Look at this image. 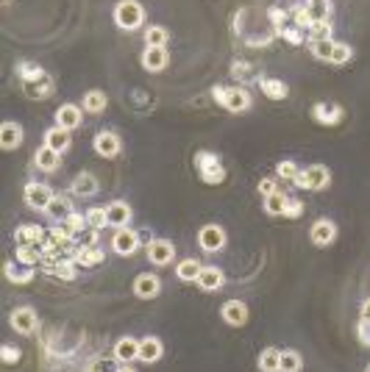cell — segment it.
<instances>
[{"label":"cell","instance_id":"obj_1","mask_svg":"<svg viewBox=\"0 0 370 372\" xmlns=\"http://www.w3.org/2000/svg\"><path fill=\"white\" fill-rule=\"evenodd\" d=\"M195 169H198V178L206 186H217L229 178V169L223 167V162L214 150H198L195 153Z\"/></svg>","mask_w":370,"mask_h":372},{"label":"cell","instance_id":"obj_2","mask_svg":"<svg viewBox=\"0 0 370 372\" xmlns=\"http://www.w3.org/2000/svg\"><path fill=\"white\" fill-rule=\"evenodd\" d=\"M145 23V9L136 0H120L114 6V26L123 31H136Z\"/></svg>","mask_w":370,"mask_h":372},{"label":"cell","instance_id":"obj_3","mask_svg":"<svg viewBox=\"0 0 370 372\" xmlns=\"http://www.w3.org/2000/svg\"><path fill=\"white\" fill-rule=\"evenodd\" d=\"M212 95H214V101L220 103L226 111H232V114H239V111L251 108V95L245 89H239V86H214Z\"/></svg>","mask_w":370,"mask_h":372},{"label":"cell","instance_id":"obj_4","mask_svg":"<svg viewBox=\"0 0 370 372\" xmlns=\"http://www.w3.org/2000/svg\"><path fill=\"white\" fill-rule=\"evenodd\" d=\"M329 184H332V172H329V167H323V164H309L295 178V186L306 189V192H323Z\"/></svg>","mask_w":370,"mask_h":372},{"label":"cell","instance_id":"obj_5","mask_svg":"<svg viewBox=\"0 0 370 372\" xmlns=\"http://www.w3.org/2000/svg\"><path fill=\"white\" fill-rule=\"evenodd\" d=\"M9 325L14 334L20 337H31L39 328V314H36L31 305H17L11 314H9Z\"/></svg>","mask_w":370,"mask_h":372},{"label":"cell","instance_id":"obj_6","mask_svg":"<svg viewBox=\"0 0 370 372\" xmlns=\"http://www.w3.org/2000/svg\"><path fill=\"white\" fill-rule=\"evenodd\" d=\"M226 242H229L226 228L217 225V222H209V225H203L198 231V244H201L203 253H220L226 247Z\"/></svg>","mask_w":370,"mask_h":372},{"label":"cell","instance_id":"obj_7","mask_svg":"<svg viewBox=\"0 0 370 372\" xmlns=\"http://www.w3.org/2000/svg\"><path fill=\"white\" fill-rule=\"evenodd\" d=\"M342 117H345V108L334 101H320L312 106V120L315 123H320V125H326V128H332V125H339L342 123Z\"/></svg>","mask_w":370,"mask_h":372},{"label":"cell","instance_id":"obj_8","mask_svg":"<svg viewBox=\"0 0 370 372\" xmlns=\"http://www.w3.org/2000/svg\"><path fill=\"white\" fill-rule=\"evenodd\" d=\"M309 242H312L315 247H329V244H334L337 242V222L334 220H329V217L315 220L312 228H309Z\"/></svg>","mask_w":370,"mask_h":372},{"label":"cell","instance_id":"obj_9","mask_svg":"<svg viewBox=\"0 0 370 372\" xmlns=\"http://www.w3.org/2000/svg\"><path fill=\"white\" fill-rule=\"evenodd\" d=\"M145 253H148V261L153 267H168L173 261V256H175V247H173L170 239H151L145 244Z\"/></svg>","mask_w":370,"mask_h":372},{"label":"cell","instance_id":"obj_10","mask_svg":"<svg viewBox=\"0 0 370 372\" xmlns=\"http://www.w3.org/2000/svg\"><path fill=\"white\" fill-rule=\"evenodd\" d=\"M139 234H136L134 228H117V234L111 237V250L117 253V256H123V259H129V256H134L136 250H139Z\"/></svg>","mask_w":370,"mask_h":372},{"label":"cell","instance_id":"obj_11","mask_svg":"<svg viewBox=\"0 0 370 372\" xmlns=\"http://www.w3.org/2000/svg\"><path fill=\"white\" fill-rule=\"evenodd\" d=\"M23 198H26V203L31 205L34 211H45L56 195L50 192V186H48V184L31 181V184H26V192H23Z\"/></svg>","mask_w":370,"mask_h":372},{"label":"cell","instance_id":"obj_12","mask_svg":"<svg viewBox=\"0 0 370 372\" xmlns=\"http://www.w3.org/2000/svg\"><path fill=\"white\" fill-rule=\"evenodd\" d=\"M134 298L139 300H153V298H159V292H162V281H159V275H153V272H142V275H136L134 278Z\"/></svg>","mask_w":370,"mask_h":372},{"label":"cell","instance_id":"obj_13","mask_svg":"<svg viewBox=\"0 0 370 372\" xmlns=\"http://www.w3.org/2000/svg\"><path fill=\"white\" fill-rule=\"evenodd\" d=\"M92 147L103 159H114V156H120L123 142H120V136L114 134V131H98L95 139H92Z\"/></svg>","mask_w":370,"mask_h":372},{"label":"cell","instance_id":"obj_14","mask_svg":"<svg viewBox=\"0 0 370 372\" xmlns=\"http://www.w3.org/2000/svg\"><path fill=\"white\" fill-rule=\"evenodd\" d=\"M103 259H106V253H103L98 244H78L72 250V261L78 267H84V270H92V267L103 264Z\"/></svg>","mask_w":370,"mask_h":372},{"label":"cell","instance_id":"obj_15","mask_svg":"<svg viewBox=\"0 0 370 372\" xmlns=\"http://www.w3.org/2000/svg\"><path fill=\"white\" fill-rule=\"evenodd\" d=\"M111 356H114L117 364H134V361H139V339L120 337L117 342H114Z\"/></svg>","mask_w":370,"mask_h":372},{"label":"cell","instance_id":"obj_16","mask_svg":"<svg viewBox=\"0 0 370 372\" xmlns=\"http://www.w3.org/2000/svg\"><path fill=\"white\" fill-rule=\"evenodd\" d=\"M248 305L242 303V300H226V303L220 305V320L226 322V325H232V328H242L245 322H248Z\"/></svg>","mask_w":370,"mask_h":372},{"label":"cell","instance_id":"obj_17","mask_svg":"<svg viewBox=\"0 0 370 372\" xmlns=\"http://www.w3.org/2000/svg\"><path fill=\"white\" fill-rule=\"evenodd\" d=\"M165 356V342L159 337H142L139 339V361L142 364H156Z\"/></svg>","mask_w":370,"mask_h":372},{"label":"cell","instance_id":"obj_18","mask_svg":"<svg viewBox=\"0 0 370 372\" xmlns=\"http://www.w3.org/2000/svg\"><path fill=\"white\" fill-rule=\"evenodd\" d=\"M81 123H84V108L81 106L65 103V106L56 108V125H62L67 131H75V128H81Z\"/></svg>","mask_w":370,"mask_h":372},{"label":"cell","instance_id":"obj_19","mask_svg":"<svg viewBox=\"0 0 370 372\" xmlns=\"http://www.w3.org/2000/svg\"><path fill=\"white\" fill-rule=\"evenodd\" d=\"M23 139H26V131H23L20 123L6 120V123L0 125V147H3V150H17V147L23 145Z\"/></svg>","mask_w":370,"mask_h":372},{"label":"cell","instance_id":"obj_20","mask_svg":"<svg viewBox=\"0 0 370 372\" xmlns=\"http://www.w3.org/2000/svg\"><path fill=\"white\" fill-rule=\"evenodd\" d=\"M70 189H72V195L75 198H95L98 192H101V186H98V178L95 175H89V172H78L75 178H72V184H70Z\"/></svg>","mask_w":370,"mask_h":372},{"label":"cell","instance_id":"obj_21","mask_svg":"<svg viewBox=\"0 0 370 372\" xmlns=\"http://www.w3.org/2000/svg\"><path fill=\"white\" fill-rule=\"evenodd\" d=\"M170 64V53L168 47H145L142 53V67L148 72H162Z\"/></svg>","mask_w":370,"mask_h":372},{"label":"cell","instance_id":"obj_22","mask_svg":"<svg viewBox=\"0 0 370 372\" xmlns=\"http://www.w3.org/2000/svg\"><path fill=\"white\" fill-rule=\"evenodd\" d=\"M14 242H17V247H34V244H45L48 237L39 225H20L14 231Z\"/></svg>","mask_w":370,"mask_h":372},{"label":"cell","instance_id":"obj_23","mask_svg":"<svg viewBox=\"0 0 370 372\" xmlns=\"http://www.w3.org/2000/svg\"><path fill=\"white\" fill-rule=\"evenodd\" d=\"M70 134H72V131H67V128L53 125V128H48V131H45V145H48L50 150H56V153H67L70 145H72Z\"/></svg>","mask_w":370,"mask_h":372},{"label":"cell","instance_id":"obj_24","mask_svg":"<svg viewBox=\"0 0 370 372\" xmlns=\"http://www.w3.org/2000/svg\"><path fill=\"white\" fill-rule=\"evenodd\" d=\"M34 164L36 169H42V172H56L59 164H62V153H56V150H50L48 145H42L34 153Z\"/></svg>","mask_w":370,"mask_h":372},{"label":"cell","instance_id":"obj_25","mask_svg":"<svg viewBox=\"0 0 370 372\" xmlns=\"http://www.w3.org/2000/svg\"><path fill=\"white\" fill-rule=\"evenodd\" d=\"M226 283V272L220 270V267H203L201 270V278H198V286H201L203 292H217L220 286Z\"/></svg>","mask_w":370,"mask_h":372},{"label":"cell","instance_id":"obj_26","mask_svg":"<svg viewBox=\"0 0 370 372\" xmlns=\"http://www.w3.org/2000/svg\"><path fill=\"white\" fill-rule=\"evenodd\" d=\"M106 211H109V225H114V228H126L131 220V205L126 201H111L106 205Z\"/></svg>","mask_w":370,"mask_h":372},{"label":"cell","instance_id":"obj_27","mask_svg":"<svg viewBox=\"0 0 370 372\" xmlns=\"http://www.w3.org/2000/svg\"><path fill=\"white\" fill-rule=\"evenodd\" d=\"M34 267H26V264H20L17 259H11V261H6V281L9 283H31L34 281Z\"/></svg>","mask_w":370,"mask_h":372},{"label":"cell","instance_id":"obj_28","mask_svg":"<svg viewBox=\"0 0 370 372\" xmlns=\"http://www.w3.org/2000/svg\"><path fill=\"white\" fill-rule=\"evenodd\" d=\"M106 106H109V98H106V92H101V89H89V92H84V98H81V108H84L87 114H103Z\"/></svg>","mask_w":370,"mask_h":372},{"label":"cell","instance_id":"obj_29","mask_svg":"<svg viewBox=\"0 0 370 372\" xmlns=\"http://www.w3.org/2000/svg\"><path fill=\"white\" fill-rule=\"evenodd\" d=\"M201 270H203L201 261H195V259H184V261H178V267H175V278L184 281V283H198Z\"/></svg>","mask_w":370,"mask_h":372},{"label":"cell","instance_id":"obj_30","mask_svg":"<svg viewBox=\"0 0 370 372\" xmlns=\"http://www.w3.org/2000/svg\"><path fill=\"white\" fill-rule=\"evenodd\" d=\"M45 214H48L53 222H65L70 214H72V205H70V201L65 195H56V198L50 201V205L45 208Z\"/></svg>","mask_w":370,"mask_h":372},{"label":"cell","instance_id":"obj_31","mask_svg":"<svg viewBox=\"0 0 370 372\" xmlns=\"http://www.w3.org/2000/svg\"><path fill=\"white\" fill-rule=\"evenodd\" d=\"M334 39H317V42H309V53L317 59V62H334Z\"/></svg>","mask_w":370,"mask_h":372},{"label":"cell","instance_id":"obj_32","mask_svg":"<svg viewBox=\"0 0 370 372\" xmlns=\"http://www.w3.org/2000/svg\"><path fill=\"white\" fill-rule=\"evenodd\" d=\"M259 89L268 95L270 101H284V98L290 95V86H287L284 81H278V78H262V81H259Z\"/></svg>","mask_w":370,"mask_h":372},{"label":"cell","instance_id":"obj_33","mask_svg":"<svg viewBox=\"0 0 370 372\" xmlns=\"http://www.w3.org/2000/svg\"><path fill=\"white\" fill-rule=\"evenodd\" d=\"M278 361H281V350H276V347H265V350L256 356L259 372H278Z\"/></svg>","mask_w":370,"mask_h":372},{"label":"cell","instance_id":"obj_34","mask_svg":"<svg viewBox=\"0 0 370 372\" xmlns=\"http://www.w3.org/2000/svg\"><path fill=\"white\" fill-rule=\"evenodd\" d=\"M20 264L26 267H36L42 259H45V244H34V247H17V256H14Z\"/></svg>","mask_w":370,"mask_h":372},{"label":"cell","instance_id":"obj_35","mask_svg":"<svg viewBox=\"0 0 370 372\" xmlns=\"http://www.w3.org/2000/svg\"><path fill=\"white\" fill-rule=\"evenodd\" d=\"M278 372H303V356L298 350H281Z\"/></svg>","mask_w":370,"mask_h":372},{"label":"cell","instance_id":"obj_36","mask_svg":"<svg viewBox=\"0 0 370 372\" xmlns=\"http://www.w3.org/2000/svg\"><path fill=\"white\" fill-rule=\"evenodd\" d=\"M170 42V31L165 26H151L145 31V47H168Z\"/></svg>","mask_w":370,"mask_h":372},{"label":"cell","instance_id":"obj_37","mask_svg":"<svg viewBox=\"0 0 370 372\" xmlns=\"http://www.w3.org/2000/svg\"><path fill=\"white\" fill-rule=\"evenodd\" d=\"M17 75L26 81V84H36L45 78V69L39 67L36 62H17Z\"/></svg>","mask_w":370,"mask_h":372},{"label":"cell","instance_id":"obj_38","mask_svg":"<svg viewBox=\"0 0 370 372\" xmlns=\"http://www.w3.org/2000/svg\"><path fill=\"white\" fill-rule=\"evenodd\" d=\"M287 195L284 192H273V195H268L265 198V214H270V217H284V208H287Z\"/></svg>","mask_w":370,"mask_h":372},{"label":"cell","instance_id":"obj_39","mask_svg":"<svg viewBox=\"0 0 370 372\" xmlns=\"http://www.w3.org/2000/svg\"><path fill=\"white\" fill-rule=\"evenodd\" d=\"M306 9H309L312 23H326V20L332 17V3H329V0H312Z\"/></svg>","mask_w":370,"mask_h":372},{"label":"cell","instance_id":"obj_40","mask_svg":"<svg viewBox=\"0 0 370 372\" xmlns=\"http://www.w3.org/2000/svg\"><path fill=\"white\" fill-rule=\"evenodd\" d=\"M87 222H89L92 231L106 228V225H109V211H106V205H92V208L87 211Z\"/></svg>","mask_w":370,"mask_h":372},{"label":"cell","instance_id":"obj_41","mask_svg":"<svg viewBox=\"0 0 370 372\" xmlns=\"http://www.w3.org/2000/svg\"><path fill=\"white\" fill-rule=\"evenodd\" d=\"M75 267H78V264H75L72 259H70V261L67 259H59V261L50 267V272H53L59 281H75Z\"/></svg>","mask_w":370,"mask_h":372},{"label":"cell","instance_id":"obj_42","mask_svg":"<svg viewBox=\"0 0 370 372\" xmlns=\"http://www.w3.org/2000/svg\"><path fill=\"white\" fill-rule=\"evenodd\" d=\"M298 172H301V167H298L295 162H290V159H284V162H278V164H276V175H278L281 181H290V184H295Z\"/></svg>","mask_w":370,"mask_h":372},{"label":"cell","instance_id":"obj_43","mask_svg":"<svg viewBox=\"0 0 370 372\" xmlns=\"http://www.w3.org/2000/svg\"><path fill=\"white\" fill-rule=\"evenodd\" d=\"M62 225H65L70 234L75 237V234H84L89 222H87V214H78V211H72V214H70V217L65 220V222H62Z\"/></svg>","mask_w":370,"mask_h":372},{"label":"cell","instance_id":"obj_44","mask_svg":"<svg viewBox=\"0 0 370 372\" xmlns=\"http://www.w3.org/2000/svg\"><path fill=\"white\" fill-rule=\"evenodd\" d=\"M309 36H312V42H317V39H332V20H326V23H312V26H309Z\"/></svg>","mask_w":370,"mask_h":372},{"label":"cell","instance_id":"obj_45","mask_svg":"<svg viewBox=\"0 0 370 372\" xmlns=\"http://www.w3.org/2000/svg\"><path fill=\"white\" fill-rule=\"evenodd\" d=\"M0 359H3V364H17V361L23 359V350H20V347H14V344H3Z\"/></svg>","mask_w":370,"mask_h":372},{"label":"cell","instance_id":"obj_46","mask_svg":"<svg viewBox=\"0 0 370 372\" xmlns=\"http://www.w3.org/2000/svg\"><path fill=\"white\" fill-rule=\"evenodd\" d=\"M284 217H287V220H298V217H303V203L298 198H290V201H287Z\"/></svg>","mask_w":370,"mask_h":372},{"label":"cell","instance_id":"obj_47","mask_svg":"<svg viewBox=\"0 0 370 372\" xmlns=\"http://www.w3.org/2000/svg\"><path fill=\"white\" fill-rule=\"evenodd\" d=\"M293 20H295V26H298V28H306V31H309V26H312L309 9H303V6H295V11H293Z\"/></svg>","mask_w":370,"mask_h":372},{"label":"cell","instance_id":"obj_48","mask_svg":"<svg viewBox=\"0 0 370 372\" xmlns=\"http://www.w3.org/2000/svg\"><path fill=\"white\" fill-rule=\"evenodd\" d=\"M348 59H351V45H345V42H337L334 62H332V64H345Z\"/></svg>","mask_w":370,"mask_h":372},{"label":"cell","instance_id":"obj_49","mask_svg":"<svg viewBox=\"0 0 370 372\" xmlns=\"http://www.w3.org/2000/svg\"><path fill=\"white\" fill-rule=\"evenodd\" d=\"M357 339H359L365 347H370V322L368 320H359V322H357Z\"/></svg>","mask_w":370,"mask_h":372},{"label":"cell","instance_id":"obj_50","mask_svg":"<svg viewBox=\"0 0 370 372\" xmlns=\"http://www.w3.org/2000/svg\"><path fill=\"white\" fill-rule=\"evenodd\" d=\"M284 39H287V42H290V45H301L303 42V34H301V28H287V31H284Z\"/></svg>","mask_w":370,"mask_h":372},{"label":"cell","instance_id":"obj_51","mask_svg":"<svg viewBox=\"0 0 370 372\" xmlns=\"http://www.w3.org/2000/svg\"><path fill=\"white\" fill-rule=\"evenodd\" d=\"M273 192H278V189H276V181L262 178V181H259V195H262V198H268V195H273Z\"/></svg>","mask_w":370,"mask_h":372},{"label":"cell","instance_id":"obj_52","mask_svg":"<svg viewBox=\"0 0 370 372\" xmlns=\"http://www.w3.org/2000/svg\"><path fill=\"white\" fill-rule=\"evenodd\" d=\"M359 320H368L370 322V300H365L362 308H359Z\"/></svg>","mask_w":370,"mask_h":372},{"label":"cell","instance_id":"obj_53","mask_svg":"<svg viewBox=\"0 0 370 372\" xmlns=\"http://www.w3.org/2000/svg\"><path fill=\"white\" fill-rule=\"evenodd\" d=\"M114 372H136V370H134V367H126V364H123V367H117Z\"/></svg>","mask_w":370,"mask_h":372},{"label":"cell","instance_id":"obj_54","mask_svg":"<svg viewBox=\"0 0 370 372\" xmlns=\"http://www.w3.org/2000/svg\"><path fill=\"white\" fill-rule=\"evenodd\" d=\"M365 372H370V364H368V367H365Z\"/></svg>","mask_w":370,"mask_h":372},{"label":"cell","instance_id":"obj_55","mask_svg":"<svg viewBox=\"0 0 370 372\" xmlns=\"http://www.w3.org/2000/svg\"><path fill=\"white\" fill-rule=\"evenodd\" d=\"M306 3H312V0H306Z\"/></svg>","mask_w":370,"mask_h":372},{"label":"cell","instance_id":"obj_56","mask_svg":"<svg viewBox=\"0 0 370 372\" xmlns=\"http://www.w3.org/2000/svg\"><path fill=\"white\" fill-rule=\"evenodd\" d=\"M6 3H9V0H6Z\"/></svg>","mask_w":370,"mask_h":372}]
</instances>
